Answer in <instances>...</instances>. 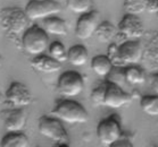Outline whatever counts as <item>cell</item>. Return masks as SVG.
<instances>
[{
  "label": "cell",
  "mask_w": 158,
  "mask_h": 147,
  "mask_svg": "<svg viewBox=\"0 0 158 147\" xmlns=\"http://www.w3.org/2000/svg\"><path fill=\"white\" fill-rule=\"evenodd\" d=\"M30 18L25 10L17 7H6L0 10V23L1 27L11 40L16 41L19 34H24L29 26Z\"/></svg>",
  "instance_id": "cell-1"
},
{
  "label": "cell",
  "mask_w": 158,
  "mask_h": 147,
  "mask_svg": "<svg viewBox=\"0 0 158 147\" xmlns=\"http://www.w3.org/2000/svg\"><path fill=\"white\" fill-rule=\"evenodd\" d=\"M51 114L67 123H84L89 119L85 109L80 103L72 100L59 102L51 111Z\"/></svg>",
  "instance_id": "cell-2"
},
{
  "label": "cell",
  "mask_w": 158,
  "mask_h": 147,
  "mask_svg": "<svg viewBox=\"0 0 158 147\" xmlns=\"http://www.w3.org/2000/svg\"><path fill=\"white\" fill-rule=\"evenodd\" d=\"M22 45L29 54L40 56L47 50L49 45L48 33L44 29H41L39 26H31L23 34Z\"/></svg>",
  "instance_id": "cell-3"
},
{
  "label": "cell",
  "mask_w": 158,
  "mask_h": 147,
  "mask_svg": "<svg viewBox=\"0 0 158 147\" xmlns=\"http://www.w3.org/2000/svg\"><path fill=\"white\" fill-rule=\"evenodd\" d=\"M39 133L56 143V146H69L67 133L57 119L42 117L39 120Z\"/></svg>",
  "instance_id": "cell-4"
},
{
  "label": "cell",
  "mask_w": 158,
  "mask_h": 147,
  "mask_svg": "<svg viewBox=\"0 0 158 147\" xmlns=\"http://www.w3.org/2000/svg\"><path fill=\"white\" fill-rule=\"evenodd\" d=\"M60 11V4L55 0H31L25 7V13L31 21L44 19Z\"/></svg>",
  "instance_id": "cell-5"
},
{
  "label": "cell",
  "mask_w": 158,
  "mask_h": 147,
  "mask_svg": "<svg viewBox=\"0 0 158 147\" xmlns=\"http://www.w3.org/2000/svg\"><path fill=\"white\" fill-rule=\"evenodd\" d=\"M97 136L101 145L113 146L122 137V128L115 117H109L99 122L97 127Z\"/></svg>",
  "instance_id": "cell-6"
},
{
  "label": "cell",
  "mask_w": 158,
  "mask_h": 147,
  "mask_svg": "<svg viewBox=\"0 0 158 147\" xmlns=\"http://www.w3.org/2000/svg\"><path fill=\"white\" fill-rule=\"evenodd\" d=\"M58 91L65 97L77 96L84 88L82 76L76 72H65L58 79Z\"/></svg>",
  "instance_id": "cell-7"
},
{
  "label": "cell",
  "mask_w": 158,
  "mask_h": 147,
  "mask_svg": "<svg viewBox=\"0 0 158 147\" xmlns=\"http://www.w3.org/2000/svg\"><path fill=\"white\" fill-rule=\"evenodd\" d=\"M32 93L24 84L14 82L6 92V101L11 108L22 109L32 103Z\"/></svg>",
  "instance_id": "cell-8"
},
{
  "label": "cell",
  "mask_w": 158,
  "mask_h": 147,
  "mask_svg": "<svg viewBox=\"0 0 158 147\" xmlns=\"http://www.w3.org/2000/svg\"><path fill=\"white\" fill-rule=\"evenodd\" d=\"M99 21H100V16H99V13L96 10L82 14V16H80L76 23V36L81 40L90 39L96 33V29L100 24Z\"/></svg>",
  "instance_id": "cell-9"
},
{
  "label": "cell",
  "mask_w": 158,
  "mask_h": 147,
  "mask_svg": "<svg viewBox=\"0 0 158 147\" xmlns=\"http://www.w3.org/2000/svg\"><path fill=\"white\" fill-rule=\"evenodd\" d=\"M0 119L2 120L8 133L22 131L26 125L25 112L22 109L11 108L8 110H2L0 112Z\"/></svg>",
  "instance_id": "cell-10"
},
{
  "label": "cell",
  "mask_w": 158,
  "mask_h": 147,
  "mask_svg": "<svg viewBox=\"0 0 158 147\" xmlns=\"http://www.w3.org/2000/svg\"><path fill=\"white\" fill-rule=\"evenodd\" d=\"M119 34H122L126 39H138L142 36L144 27L140 18L132 14H126L118 24Z\"/></svg>",
  "instance_id": "cell-11"
},
{
  "label": "cell",
  "mask_w": 158,
  "mask_h": 147,
  "mask_svg": "<svg viewBox=\"0 0 158 147\" xmlns=\"http://www.w3.org/2000/svg\"><path fill=\"white\" fill-rule=\"evenodd\" d=\"M131 101H132V96L125 93L122 90V87L113 83H107L105 106H108L110 109H119L126 104L131 103Z\"/></svg>",
  "instance_id": "cell-12"
},
{
  "label": "cell",
  "mask_w": 158,
  "mask_h": 147,
  "mask_svg": "<svg viewBox=\"0 0 158 147\" xmlns=\"http://www.w3.org/2000/svg\"><path fill=\"white\" fill-rule=\"evenodd\" d=\"M119 53L126 64H137L142 57V48L137 41H126L119 45Z\"/></svg>",
  "instance_id": "cell-13"
},
{
  "label": "cell",
  "mask_w": 158,
  "mask_h": 147,
  "mask_svg": "<svg viewBox=\"0 0 158 147\" xmlns=\"http://www.w3.org/2000/svg\"><path fill=\"white\" fill-rule=\"evenodd\" d=\"M31 66L36 72H44V74H52L57 72L61 69V62L57 61L52 57H47V56H35V58L31 61Z\"/></svg>",
  "instance_id": "cell-14"
},
{
  "label": "cell",
  "mask_w": 158,
  "mask_h": 147,
  "mask_svg": "<svg viewBox=\"0 0 158 147\" xmlns=\"http://www.w3.org/2000/svg\"><path fill=\"white\" fill-rule=\"evenodd\" d=\"M43 29L48 34L64 36L67 34V25L66 22L61 18L50 16L43 19Z\"/></svg>",
  "instance_id": "cell-15"
},
{
  "label": "cell",
  "mask_w": 158,
  "mask_h": 147,
  "mask_svg": "<svg viewBox=\"0 0 158 147\" xmlns=\"http://www.w3.org/2000/svg\"><path fill=\"white\" fill-rule=\"evenodd\" d=\"M114 65L108 58V56H97L91 61V68L98 76L105 77L107 76L113 69Z\"/></svg>",
  "instance_id": "cell-16"
},
{
  "label": "cell",
  "mask_w": 158,
  "mask_h": 147,
  "mask_svg": "<svg viewBox=\"0 0 158 147\" xmlns=\"http://www.w3.org/2000/svg\"><path fill=\"white\" fill-rule=\"evenodd\" d=\"M88 58V51L83 45H74L67 51V61L73 66L85 65Z\"/></svg>",
  "instance_id": "cell-17"
},
{
  "label": "cell",
  "mask_w": 158,
  "mask_h": 147,
  "mask_svg": "<svg viewBox=\"0 0 158 147\" xmlns=\"http://www.w3.org/2000/svg\"><path fill=\"white\" fill-rule=\"evenodd\" d=\"M2 147H27L30 145L27 137L22 133V131L9 133L1 139Z\"/></svg>",
  "instance_id": "cell-18"
},
{
  "label": "cell",
  "mask_w": 158,
  "mask_h": 147,
  "mask_svg": "<svg viewBox=\"0 0 158 147\" xmlns=\"http://www.w3.org/2000/svg\"><path fill=\"white\" fill-rule=\"evenodd\" d=\"M118 29L109 22H102L99 24V26L96 29V36L97 39L102 43H109L110 41L116 36Z\"/></svg>",
  "instance_id": "cell-19"
},
{
  "label": "cell",
  "mask_w": 158,
  "mask_h": 147,
  "mask_svg": "<svg viewBox=\"0 0 158 147\" xmlns=\"http://www.w3.org/2000/svg\"><path fill=\"white\" fill-rule=\"evenodd\" d=\"M141 109L149 115H158V95H144L140 101Z\"/></svg>",
  "instance_id": "cell-20"
},
{
  "label": "cell",
  "mask_w": 158,
  "mask_h": 147,
  "mask_svg": "<svg viewBox=\"0 0 158 147\" xmlns=\"http://www.w3.org/2000/svg\"><path fill=\"white\" fill-rule=\"evenodd\" d=\"M124 76H125V80L129 84L132 85H139L146 80V76L144 72L141 69L137 67H129L124 70Z\"/></svg>",
  "instance_id": "cell-21"
},
{
  "label": "cell",
  "mask_w": 158,
  "mask_h": 147,
  "mask_svg": "<svg viewBox=\"0 0 158 147\" xmlns=\"http://www.w3.org/2000/svg\"><path fill=\"white\" fill-rule=\"evenodd\" d=\"M66 5L69 10L76 14H84L91 9L94 1L92 0H66Z\"/></svg>",
  "instance_id": "cell-22"
},
{
  "label": "cell",
  "mask_w": 158,
  "mask_h": 147,
  "mask_svg": "<svg viewBox=\"0 0 158 147\" xmlns=\"http://www.w3.org/2000/svg\"><path fill=\"white\" fill-rule=\"evenodd\" d=\"M49 53H50V57L59 62H64L67 60V52L65 50V47L59 41H55L49 45Z\"/></svg>",
  "instance_id": "cell-23"
},
{
  "label": "cell",
  "mask_w": 158,
  "mask_h": 147,
  "mask_svg": "<svg viewBox=\"0 0 158 147\" xmlns=\"http://www.w3.org/2000/svg\"><path fill=\"white\" fill-rule=\"evenodd\" d=\"M124 9L127 14H140L146 10L144 0H124Z\"/></svg>",
  "instance_id": "cell-24"
},
{
  "label": "cell",
  "mask_w": 158,
  "mask_h": 147,
  "mask_svg": "<svg viewBox=\"0 0 158 147\" xmlns=\"http://www.w3.org/2000/svg\"><path fill=\"white\" fill-rule=\"evenodd\" d=\"M106 90H107V83L102 84L97 88H94L91 93V101L94 105L101 106L105 105V96H106Z\"/></svg>",
  "instance_id": "cell-25"
},
{
  "label": "cell",
  "mask_w": 158,
  "mask_h": 147,
  "mask_svg": "<svg viewBox=\"0 0 158 147\" xmlns=\"http://www.w3.org/2000/svg\"><path fill=\"white\" fill-rule=\"evenodd\" d=\"M108 58L110 59L115 67H122L125 65V62L123 61L121 53H119V45L115 43H111L108 48Z\"/></svg>",
  "instance_id": "cell-26"
},
{
  "label": "cell",
  "mask_w": 158,
  "mask_h": 147,
  "mask_svg": "<svg viewBox=\"0 0 158 147\" xmlns=\"http://www.w3.org/2000/svg\"><path fill=\"white\" fill-rule=\"evenodd\" d=\"M146 4V10L151 14L158 13V0H144Z\"/></svg>",
  "instance_id": "cell-27"
},
{
  "label": "cell",
  "mask_w": 158,
  "mask_h": 147,
  "mask_svg": "<svg viewBox=\"0 0 158 147\" xmlns=\"http://www.w3.org/2000/svg\"><path fill=\"white\" fill-rule=\"evenodd\" d=\"M150 86L158 94V74H154L150 77Z\"/></svg>",
  "instance_id": "cell-28"
},
{
  "label": "cell",
  "mask_w": 158,
  "mask_h": 147,
  "mask_svg": "<svg viewBox=\"0 0 158 147\" xmlns=\"http://www.w3.org/2000/svg\"><path fill=\"white\" fill-rule=\"evenodd\" d=\"M6 100V96L4 97V95H2V94L0 93V104H2L4 103V101Z\"/></svg>",
  "instance_id": "cell-29"
},
{
  "label": "cell",
  "mask_w": 158,
  "mask_h": 147,
  "mask_svg": "<svg viewBox=\"0 0 158 147\" xmlns=\"http://www.w3.org/2000/svg\"><path fill=\"white\" fill-rule=\"evenodd\" d=\"M2 64H4V58H2V56L0 54V68L2 67Z\"/></svg>",
  "instance_id": "cell-30"
},
{
  "label": "cell",
  "mask_w": 158,
  "mask_h": 147,
  "mask_svg": "<svg viewBox=\"0 0 158 147\" xmlns=\"http://www.w3.org/2000/svg\"><path fill=\"white\" fill-rule=\"evenodd\" d=\"M157 18H158V13H157Z\"/></svg>",
  "instance_id": "cell-31"
}]
</instances>
